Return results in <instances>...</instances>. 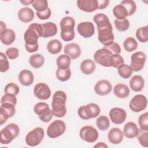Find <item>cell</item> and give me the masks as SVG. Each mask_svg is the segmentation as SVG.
<instances>
[{"instance_id": "cell-1", "label": "cell", "mask_w": 148, "mask_h": 148, "mask_svg": "<svg viewBox=\"0 0 148 148\" xmlns=\"http://www.w3.org/2000/svg\"><path fill=\"white\" fill-rule=\"evenodd\" d=\"M66 94L63 91H57L53 95L51 102V112L57 117H63L66 113L65 103Z\"/></svg>"}, {"instance_id": "cell-2", "label": "cell", "mask_w": 148, "mask_h": 148, "mask_svg": "<svg viewBox=\"0 0 148 148\" xmlns=\"http://www.w3.org/2000/svg\"><path fill=\"white\" fill-rule=\"evenodd\" d=\"M75 21L72 17L66 16L61 19L60 23L61 28L60 36L64 41L69 42L74 39L75 35Z\"/></svg>"}, {"instance_id": "cell-3", "label": "cell", "mask_w": 148, "mask_h": 148, "mask_svg": "<svg viewBox=\"0 0 148 148\" xmlns=\"http://www.w3.org/2000/svg\"><path fill=\"white\" fill-rule=\"evenodd\" d=\"M20 128L15 123H10L0 132V142L3 145L10 143L19 134Z\"/></svg>"}, {"instance_id": "cell-4", "label": "cell", "mask_w": 148, "mask_h": 148, "mask_svg": "<svg viewBox=\"0 0 148 148\" xmlns=\"http://www.w3.org/2000/svg\"><path fill=\"white\" fill-rule=\"evenodd\" d=\"M101 109L98 105L90 103L80 106L77 110L79 116L83 120H89L97 117L100 114Z\"/></svg>"}, {"instance_id": "cell-5", "label": "cell", "mask_w": 148, "mask_h": 148, "mask_svg": "<svg viewBox=\"0 0 148 148\" xmlns=\"http://www.w3.org/2000/svg\"><path fill=\"white\" fill-rule=\"evenodd\" d=\"M45 136V131L41 127H38L29 131L25 136L26 144L31 147L39 145Z\"/></svg>"}, {"instance_id": "cell-6", "label": "cell", "mask_w": 148, "mask_h": 148, "mask_svg": "<svg viewBox=\"0 0 148 148\" xmlns=\"http://www.w3.org/2000/svg\"><path fill=\"white\" fill-rule=\"evenodd\" d=\"M34 112L39 116L40 120L44 122H49L53 118V113L49 105L45 102H38L34 106Z\"/></svg>"}, {"instance_id": "cell-7", "label": "cell", "mask_w": 148, "mask_h": 148, "mask_svg": "<svg viewBox=\"0 0 148 148\" xmlns=\"http://www.w3.org/2000/svg\"><path fill=\"white\" fill-rule=\"evenodd\" d=\"M65 130V123L62 120H56L48 126L47 135L50 138H56L62 135Z\"/></svg>"}, {"instance_id": "cell-8", "label": "cell", "mask_w": 148, "mask_h": 148, "mask_svg": "<svg viewBox=\"0 0 148 148\" xmlns=\"http://www.w3.org/2000/svg\"><path fill=\"white\" fill-rule=\"evenodd\" d=\"M79 135L82 140L88 143L95 142L99 136L97 130L91 125L82 127L79 131Z\"/></svg>"}, {"instance_id": "cell-9", "label": "cell", "mask_w": 148, "mask_h": 148, "mask_svg": "<svg viewBox=\"0 0 148 148\" xmlns=\"http://www.w3.org/2000/svg\"><path fill=\"white\" fill-rule=\"evenodd\" d=\"M98 38L99 41L104 45L108 46L114 42V34L113 33V27L110 25L109 26L98 29Z\"/></svg>"}, {"instance_id": "cell-10", "label": "cell", "mask_w": 148, "mask_h": 148, "mask_svg": "<svg viewBox=\"0 0 148 148\" xmlns=\"http://www.w3.org/2000/svg\"><path fill=\"white\" fill-rule=\"evenodd\" d=\"M147 100L146 97L142 94H138L131 99L129 103V107L132 112L138 113L145 110L147 107Z\"/></svg>"}, {"instance_id": "cell-11", "label": "cell", "mask_w": 148, "mask_h": 148, "mask_svg": "<svg viewBox=\"0 0 148 148\" xmlns=\"http://www.w3.org/2000/svg\"><path fill=\"white\" fill-rule=\"evenodd\" d=\"M146 60V56L142 51H136L133 53L131 57L130 66L133 71L138 72L141 71Z\"/></svg>"}, {"instance_id": "cell-12", "label": "cell", "mask_w": 148, "mask_h": 148, "mask_svg": "<svg viewBox=\"0 0 148 148\" xmlns=\"http://www.w3.org/2000/svg\"><path fill=\"white\" fill-rule=\"evenodd\" d=\"M112 53L106 48H102L97 50L94 55L95 61L105 67H110L109 65V58Z\"/></svg>"}, {"instance_id": "cell-13", "label": "cell", "mask_w": 148, "mask_h": 148, "mask_svg": "<svg viewBox=\"0 0 148 148\" xmlns=\"http://www.w3.org/2000/svg\"><path fill=\"white\" fill-rule=\"evenodd\" d=\"M34 94L37 98L41 100H46L51 96V90L46 83L40 82L35 86Z\"/></svg>"}, {"instance_id": "cell-14", "label": "cell", "mask_w": 148, "mask_h": 148, "mask_svg": "<svg viewBox=\"0 0 148 148\" xmlns=\"http://www.w3.org/2000/svg\"><path fill=\"white\" fill-rule=\"evenodd\" d=\"M110 119L112 123L115 124H121L123 123L127 118L125 110L120 108H113L109 111Z\"/></svg>"}, {"instance_id": "cell-15", "label": "cell", "mask_w": 148, "mask_h": 148, "mask_svg": "<svg viewBox=\"0 0 148 148\" xmlns=\"http://www.w3.org/2000/svg\"><path fill=\"white\" fill-rule=\"evenodd\" d=\"M77 31L83 38H88L94 34L95 27L90 21L81 22L77 26Z\"/></svg>"}, {"instance_id": "cell-16", "label": "cell", "mask_w": 148, "mask_h": 148, "mask_svg": "<svg viewBox=\"0 0 148 148\" xmlns=\"http://www.w3.org/2000/svg\"><path fill=\"white\" fill-rule=\"evenodd\" d=\"M112 89L111 83L107 80L102 79L99 80L94 86V91L99 95L103 96L109 94Z\"/></svg>"}, {"instance_id": "cell-17", "label": "cell", "mask_w": 148, "mask_h": 148, "mask_svg": "<svg viewBox=\"0 0 148 148\" xmlns=\"http://www.w3.org/2000/svg\"><path fill=\"white\" fill-rule=\"evenodd\" d=\"M77 6L80 10L88 13L94 12L98 9L97 0H78Z\"/></svg>"}, {"instance_id": "cell-18", "label": "cell", "mask_w": 148, "mask_h": 148, "mask_svg": "<svg viewBox=\"0 0 148 148\" xmlns=\"http://www.w3.org/2000/svg\"><path fill=\"white\" fill-rule=\"evenodd\" d=\"M81 48L79 45L75 43H70L66 45L64 49L65 54L67 55L71 59H76L81 54Z\"/></svg>"}, {"instance_id": "cell-19", "label": "cell", "mask_w": 148, "mask_h": 148, "mask_svg": "<svg viewBox=\"0 0 148 148\" xmlns=\"http://www.w3.org/2000/svg\"><path fill=\"white\" fill-rule=\"evenodd\" d=\"M123 137L124 134L123 131L117 127L111 128L108 134L109 141L113 145L120 143L123 140Z\"/></svg>"}, {"instance_id": "cell-20", "label": "cell", "mask_w": 148, "mask_h": 148, "mask_svg": "<svg viewBox=\"0 0 148 148\" xmlns=\"http://www.w3.org/2000/svg\"><path fill=\"white\" fill-rule=\"evenodd\" d=\"M139 131L137 125L132 121L127 123L123 127V134L129 139L136 137L139 134Z\"/></svg>"}, {"instance_id": "cell-21", "label": "cell", "mask_w": 148, "mask_h": 148, "mask_svg": "<svg viewBox=\"0 0 148 148\" xmlns=\"http://www.w3.org/2000/svg\"><path fill=\"white\" fill-rule=\"evenodd\" d=\"M38 32L33 28L28 27L24 34L25 44L28 45H35L38 44V40L39 38Z\"/></svg>"}, {"instance_id": "cell-22", "label": "cell", "mask_w": 148, "mask_h": 148, "mask_svg": "<svg viewBox=\"0 0 148 148\" xmlns=\"http://www.w3.org/2000/svg\"><path fill=\"white\" fill-rule=\"evenodd\" d=\"M18 80L24 86H31L34 81V76L32 72L28 69H23L18 74Z\"/></svg>"}, {"instance_id": "cell-23", "label": "cell", "mask_w": 148, "mask_h": 148, "mask_svg": "<svg viewBox=\"0 0 148 148\" xmlns=\"http://www.w3.org/2000/svg\"><path fill=\"white\" fill-rule=\"evenodd\" d=\"M17 17L21 22L28 23L34 18V12L30 8L24 7L19 10Z\"/></svg>"}, {"instance_id": "cell-24", "label": "cell", "mask_w": 148, "mask_h": 148, "mask_svg": "<svg viewBox=\"0 0 148 148\" xmlns=\"http://www.w3.org/2000/svg\"><path fill=\"white\" fill-rule=\"evenodd\" d=\"M145 86V80L140 75H134L130 80V86L135 92L141 91Z\"/></svg>"}, {"instance_id": "cell-25", "label": "cell", "mask_w": 148, "mask_h": 148, "mask_svg": "<svg viewBox=\"0 0 148 148\" xmlns=\"http://www.w3.org/2000/svg\"><path fill=\"white\" fill-rule=\"evenodd\" d=\"M42 25L43 27L42 38H50L57 34L58 29L55 23L53 22H47Z\"/></svg>"}, {"instance_id": "cell-26", "label": "cell", "mask_w": 148, "mask_h": 148, "mask_svg": "<svg viewBox=\"0 0 148 148\" xmlns=\"http://www.w3.org/2000/svg\"><path fill=\"white\" fill-rule=\"evenodd\" d=\"M0 39L3 44L10 45L16 39L15 32L12 29H6L1 32Z\"/></svg>"}, {"instance_id": "cell-27", "label": "cell", "mask_w": 148, "mask_h": 148, "mask_svg": "<svg viewBox=\"0 0 148 148\" xmlns=\"http://www.w3.org/2000/svg\"><path fill=\"white\" fill-rule=\"evenodd\" d=\"M113 92L119 98H125L129 95L130 90L127 85L123 83H119L114 86Z\"/></svg>"}, {"instance_id": "cell-28", "label": "cell", "mask_w": 148, "mask_h": 148, "mask_svg": "<svg viewBox=\"0 0 148 148\" xmlns=\"http://www.w3.org/2000/svg\"><path fill=\"white\" fill-rule=\"evenodd\" d=\"M95 68L94 61L91 59H86L80 64V70L84 75H91L94 72Z\"/></svg>"}, {"instance_id": "cell-29", "label": "cell", "mask_w": 148, "mask_h": 148, "mask_svg": "<svg viewBox=\"0 0 148 148\" xmlns=\"http://www.w3.org/2000/svg\"><path fill=\"white\" fill-rule=\"evenodd\" d=\"M93 20L97 26V28H102L111 24L108 17L103 13H98L93 17Z\"/></svg>"}, {"instance_id": "cell-30", "label": "cell", "mask_w": 148, "mask_h": 148, "mask_svg": "<svg viewBox=\"0 0 148 148\" xmlns=\"http://www.w3.org/2000/svg\"><path fill=\"white\" fill-rule=\"evenodd\" d=\"M29 63L31 66L34 68L38 69L42 66L45 63V58L40 54H34L30 56Z\"/></svg>"}, {"instance_id": "cell-31", "label": "cell", "mask_w": 148, "mask_h": 148, "mask_svg": "<svg viewBox=\"0 0 148 148\" xmlns=\"http://www.w3.org/2000/svg\"><path fill=\"white\" fill-rule=\"evenodd\" d=\"M62 45L61 42L58 39H52L50 40L47 45V51L52 54H57L62 50Z\"/></svg>"}, {"instance_id": "cell-32", "label": "cell", "mask_w": 148, "mask_h": 148, "mask_svg": "<svg viewBox=\"0 0 148 148\" xmlns=\"http://www.w3.org/2000/svg\"><path fill=\"white\" fill-rule=\"evenodd\" d=\"M113 13L114 17L118 20L126 18V17L128 16V12L126 9L121 4L117 5L113 8Z\"/></svg>"}, {"instance_id": "cell-33", "label": "cell", "mask_w": 148, "mask_h": 148, "mask_svg": "<svg viewBox=\"0 0 148 148\" xmlns=\"http://www.w3.org/2000/svg\"><path fill=\"white\" fill-rule=\"evenodd\" d=\"M117 72L120 77L123 79L130 78L133 72V70L130 65L123 64L117 68Z\"/></svg>"}, {"instance_id": "cell-34", "label": "cell", "mask_w": 148, "mask_h": 148, "mask_svg": "<svg viewBox=\"0 0 148 148\" xmlns=\"http://www.w3.org/2000/svg\"><path fill=\"white\" fill-rule=\"evenodd\" d=\"M56 64L60 69L69 68L71 65V58L66 54H61L58 56L56 60Z\"/></svg>"}, {"instance_id": "cell-35", "label": "cell", "mask_w": 148, "mask_h": 148, "mask_svg": "<svg viewBox=\"0 0 148 148\" xmlns=\"http://www.w3.org/2000/svg\"><path fill=\"white\" fill-rule=\"evenodd\" d=\"M136 37L141 43H146L148 40V25L142 27L137 29Z\"/></svg>"}, {"instance_id": "cell-36", "label": "cell", "mask_w": 148, "mask_h": 148, "mask_svg": "<svg viewBox=\"0 0 148 148\" xmlns=\"http://www.w3.org/2000/svg\"><path fill=\"white\" fill-rule=\"evenodd\" d=\"M96 125L101 131H106L109 128L110 120L106 116H100L96 120Z\"/></svg>"}, {"instance_id": "cell-37", "label": "cell", "mask_w": 148, "mask_h": 148, "mask_svg": "<svg viewBox=\"0 0 148 148\" xmlns=\"http://www.w3.org/2000/svg\"><path fill=\"white\" fill-rule=\"evenodd\" d=\"M123 46L127 51L132 52L137 49L138 43L134 38L128 37L124 41Z\"/></svg>"}, {"instance_id": "cell-38", "label": "cell", "mask_w": 148, "mask_h": 148, "mask_svg": "<svg viewBox=\"0 0 148 148\" xmlns=\"http://www.w3.org/2000/svg\"><path fill=\"white\" fill-rule=\"evenodd\" d=\"M71 76V71L69 68L60 69L57 68L56 71V77L57 79L61 82H65L68 80Z\"/></svg>"}, {"instance_id": "cell-39", "label": "cell", "mask_w": 148, "mask_h": 148, "mask_svg": "<svg viewBox=\"0 0 148 148\" xmlns=\"http://www.w3.org/2000/svg\"><path fill=\"white\" fill-rule=\"evenodd\" d=\"M121 5H123L128 12V16H132L136 10V5L132 0H124L121 1Z\"/></svg>"}, {"instance_id": "cell-40", "label": "cell", "mask_w": 148, "mask_h": 148, "mask_svg": "<svg viewBox=\"0 0 148 148\" xmlns=\"http://www.w3.org/2000/svg\"><path fill=\"white\" fill-rule=\"evenodd\" d=\"M124 60L122 56L120 54H112L109 58V65L110 66H112L117 68L120 65L124 64Z\"/></svg>"}, {"instance_id": "cell-41", "label": "cell", "mask_w": 148, "mask_h": 148, "mask_svg": "<svg viewBox=\"0 0 148 148\" xmlns=\"http://www.w3.org/2000/svg\"><path fill=\"white\" fill-rule=\"evenodd\" d=\"M114 23L116 28L120 32H124L130 27V22L127 18H124L123 20L116 19Z\"/></svg>"}, {"instance_id": "cell-42", "label": "cell", "mask_w": 148, "mask_h": 148, "mask_svg": "<svg viewBox=\"0 0 148 148\" xmlns=\"http://www.w3.org/2000/svg\"><path fill=\"white\" fill-rule=\"evenodd\" d=\"M20 91V88L18 86L13 82L7 84L4 88V92L5 94H12L14 95L18 94Z\"/></svg>"}, {"instance_id": "cell-43", "label": "cell", "mask_w": 148, "mask_h": 148, "mask_svg": "<svg viewBox=\"0 0 148 148\" xmlns=\"http://www.w3.org/2000/svg\"><path fill=\"white\" fill-rule=\"evenodd\" d=\"M32 5L36 12H42L48 8V2L46 0H35Z\"/></svg>"}, {"instance_id": "cell-44", "label": "cell", "mask_w": 148, "mask_h": 148, "mask_svg": "<svg viewBox=\"0 0 148 148\" xmlns=\"http://www.w3.org/2000/svg\"><path fill=\"white\" fill-rule=\"evenodd\" d=\"M138 123L140 130L148 131V113L146 112L140 114L138 119Z\"/></svg>"}, {"instance_id": "cell-45", "label": "cell", "mask_w": 148, "mask_h": 148, "mask_svg": "<svg viewBox=\"0 0 148 148\" xmlns=\"http://www.w3.org/2000/svg\"><path fill=\"white\" fill-rule=\"evenodd\" d=\"M9 69V63L7 57L4 53H0V72H5Z\"/></svg>"}, {"instance_id": "cell-46", "label": "cell", "mask_w": 148, "mask_h": 148, "mask_svg": "<svg viewBox=\"0 0 148 148\" xmlns=\"http://www.w3.org/2000/svg\"><path fill=\"white\" fill-rule=\"evenodd\" d=\"M0 108L3 109L5 110H6L8 112L10 118L13 117L16 113L15 105H14L11 103L5 102V103H1Z\"/></svg>"}, {"instance_id": "cell-47", "label": "cell", "mask_w": 148, "mask_h": 148, "mask_svg": "<svg viewBox=\"0 0 148 148\" xmlns=\"http://www.w3.org/2000/svg\"><path fill=\"white\" fill-rule=\"evenodd\" d=\"M5 102L11 103L16 106L17 104V98L16 95L12 94H5L1 98V103Z\"/></svg>"}, {"instance_id": "cell-48", "label": "cell", "mask_w": 148, "mask_h": 148, "mask_svg": "<svg viewBox=\"0 0 148 148\" xmlns=\"http://www.w3.org/2000/svg\"><path fill=\"white\" fill-rule=\"evenodd\" d=\"M5 55L10 60H14L19 56V51L16 47H10L6 51Z\"/></svg>"}, {"instance_id": "cell-49", "label": "cell", "mask_w": 148, "mask_h": 148, "mask_svg": "<svg viewBox=\"0 0 148 148\" xmlns=\"http://www.w3.org/2000/svg\"><path fill=\"white\" fill-rule=\"evenodd\" d=\"M103 47L106 48L108 50H109L113 54H120V53H121V47H120V45L117 43L114 42H113L109 45L104 46Z\"/></svg>"}, {"instance_id": "cell-50", "label": "cell", "mask_w": 148, "mask_h": 148, "mask_svg": "<svg viewBox=\"0 0 148 148\" xmlns=\"http://www.w3.org/2000/svg\"><path fill=\"white\" fill-rule=\"evenodd\" d=\"M138 139L141 146L147 147H148V132L146 131L138 135Z\"/></svg>"}, {"instance_id": "cell-51", "label": "cell", "mask_w": 148, "mask_h": 148, "mask_svg": "<svg viewBox=\"0 0 148 148\" xmlns=\"http://www.w3.org/2000/svg\"><path fill=\"white\" fill-rule=\"evenodd\" d=\"M36 16L40 20H47L51 16V10L49 8H48L47 9H46L44 11L42 12H36Z\"/></svg>"}, {"instance_id": "cell-52", "label": "cell", "mask_w": 148, "mask_h": 148, "mask_svg": "<svg viewBox=\"0 0 148 148\" xmlns=\"http://www.w3.org/2000/svg\"><path fill=\"white\" fill-rule=\"evenodd\" d=\"M9 118L10 117L8 112L3 109L0 108V125H3Z\"/></svg>"}, {"instance_id": "cell-53", "label": "cell", "mask_w": 148, "mask_h": 148, "mask_svg": "<svg viewBox=\"0 0 148 148\" xmlns=\"http://www.w3.org/2000/svg\"><path fill=\"white\" fill-rule=\"evenodd\" d=\"M29 27L33 28L34 29H35L38 34L39 37H42V35H43V27H42V25L40 24H38V23H32L29 25Z\"/></svg>"}, {"instance_id": "cell-54", "label": "cell", "mask_w": 148, "mask_h": 148, "mask_svg": "<svg viewBox=\"0 0 148 148\" xmlns=\"http://www.w3.org/2000/svg\"><path fill=\"white\" fill-rule=\"evenodd\" d=\"M25 48L28 52L34 53L38 51L39 49V45L36 44L35 45H28L25 44Z\"/></svg>"}, {"instance_id": "cell-55", "label": "cell", "mask_w": 148, "mask_h": 148, "mask_svg": "<svg viewBox=\"0 0 148 148\" xmlns=\"http://www.w3.org/2000/svg\"><path fill=\"white\" fill-rule=\"evenodd\" d=\"M98 3V9H104L106 7H108L109 1L108 0H97Z\"/></svg>"}, {"instance_id": "cell-56", "label": "cell", "mask_w": 148, "mask_h": 148, "mask_svg": "<svg viewBox=\"0 0 148 148\" xmlns=\"http://www.w3.org/2000/svg\"><path fill=\"white\" fill-rule=\"evenodd\" d=\"M94 147H99V148H108V146L105 144L104 142H98L97 144L94 145Z\"/></svg>"}, {"instance_id": "cell-57", "label": "cell", "mask_w": 148, "mask_h": 148, "mask_svg": "<svg viewBox=\"0 0 148 148\" xmlns=\"http://www.w3.org/2000/svg\"><path fill=\"white\" fill-rule=\"evenodd\" d=\"M34 1V0H28V1L27 0H23V1H20V2L25 6H27V5H29L31 4H32Z\"/></svg>"}, {"instance_id": "cell-58", "label": "cell", "mask_w": 148, "mask_h": 148, "mask_svg": "<svg viewBox=\"0 0 148 148\" xmlns=\"http://www.w3.org/2000/svg\"><path fill=\"white\" fill-rule=\"evenodd\" d=\"M6 29V24L2 21H0V32H1L2 31H3Z\"/></svg>"}]
</instances>
